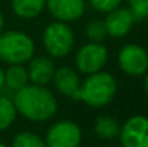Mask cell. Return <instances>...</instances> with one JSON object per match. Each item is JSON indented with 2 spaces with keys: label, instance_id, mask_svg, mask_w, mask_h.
<instances>
[{
  "label": "cell",
  "instance_id": "cell-1",
  "mask_svg": "<svg viewBox=\"0 0 148 147\" xmlns=\"http://www.w3.org/2000/svg\"><path fill=\"white\" fill-rule=\"evenodd\" d=\"M13 98L16 110L32 121L48 120L56 111V99L42 85H26L16 91Z\"/></svg>",
  "mask_w": 148,
  "mask_h": 147
},
{
  "label": "cell",
  "instance_id": "cell-2",
  "mask_svg": "<svg viewBox=\"0 0 148 147\" xmlns=\"http://www.w3.org/2000/svg\"><path fill=\"white\" fill-rule=\"evenodd\" d=\"M116 84L112 75L106 72L91 74L73 94V99H81L91 107H103L115 95Z\"/></svg>",
  "mask_w": 148,
  "mask_h": 147
},
{
  "label": "cell",
  "instance_id": "cell-3",
  "mask_svg": "<svg viewBox=\"0 0 148 147\" xmlns=\"http://www.w3.org/2000/svg\"><path fill=\"white\" fill-rule=\"evenodd\" d=\"M33 41L22 32L12 30L0 35V59L7 63L19 65L26 62L33 55Z\"/></svg>",
  "mask_w": 148,
  "mask_h": 147
},
{
  "label": "cell",
  "instance_id": "cell-4",
  "mask_svg": "<svg viewBox=\"0 0 148 147\" xmlns=\"http://www.w3.org/2000/svg\"><path fill=\"white\" fill-rule=\"evenodd\" d=\"M45 48L53 58L65 56L73 46V33L71 28L62 22L52 23L46 28L43 35Z\"/></svg>",
  "mask_w": 148,
  "mask_h": 147
},
{
  "label": "cell",
  "instance_id": "cell-5",
  "mask_svg": "<svg viewBox=\"0 0 148 147\" xmlns=\"http://www.w3.org/2000/svg\"><path fill=\"white\" fill-rule=\"evenodd\" d=\"M81 143V130L72 121H59L53 124L46 134L48 147H78Z\"/></svg>",
  "mask_w": 148,
  "mask_h": 147
},
{
  "label": "cell",
  "instance_id": "cell-6",
  "mask_svg": "<svg viewBox=\"0 0 148 147\" xmlns=\"http://www.w3.org/2000/svg\"><path fill=\"white\" fill-rule=\"evenodd\" d=\"M118 63L121 69L132 77L143 75L148 69V53L140 45H127L118 55Z\"/></svg>",
  "mask_w": 148,
  "mask_h": 147
},
{
  "label": "cell",
  "instance_id": "cell-7",
  "mask_svg": "<svg viewBox=\"0 0 148 147\" xmlns=\"http://www.w3.org/2000/svg\"><path fill=\"white\" fill-rule=\"evenodd\" d=\"M108 58V52L103 45H99L98 42H92L88 45H84L76 53V66L81 72L85 74H95L105 65Z\"/></svg>",
  "mask_w": 148,
  "mask_h": 147
},
{
  "label": "cell",
  "instance_id": "cell-8",
  "mask_svg": "<svg viewBox=\"0 0 148 147\" xmlns=\"http://www.w3.org/2000/svg\"><path fill=\"white\" fill-rule=\"evenodd\" d=\"M119 136L124 147H148V118L143 115L130 118Z\"/></svg>",
  "mask_w": 148,
  "mask_h": 147
},
{
  "label": "cell",
  "instance_id": "cell-9",
  "mask_svg": "<svg viewBox=\"0 0 148 147\" xmlns=\"http://www.w3.org/2000/svg\"><path fill=\"white\" fill-rule=\"evenodd\" d=\"M134 22H135V19L130 9L116 7L109 12V14L105 20L106 32H108V35H111L114 38H122L131 30Z\"/></svg>",
  "mask_w": 148,
  "mask_h": 147
},
{
  "label": "cell",
  "instance_id": "cell-10",
  "mask_svg": "<svg viewBox=\"0 0 148 147\" xmlns=\"http://www.w3.org/2000/svg\"><path fill=\"white\" fill-rule=\"evenodd\" d=\"M46 4L50 14L62 22L76 20L85 9L84 0H46Z\"/></svg>",
  "mask_w": 148,
  "mask_h": 147
},
{
  "label": "cell",
  "instance_id": "cell-11",
  "mask_svg": "<svg viewBox=\"0 0 148 147\" xmlns=\"http://www.w3.org/2000/svg\"><path fill=\"white\" fill-rule=\"evenodd\" d=\"M53 82H55L56 90L60 94L68 95V97H73V94L81 87L79 85V77H78V74L73 69L68 68V66H62V68H59V69L55 71V74H53Z\"/></svg>",
  "mask_w": 148,
  "mask_h": 147
},
{
  "label": "cell",
  "instance_id": "cell-12",
  "mask_svg": "<svg viewBox=\"0 0 148 147\" xmlns=\"http://www.w3.org/2000/svg\"><path fill=\"white\" fill-rule=\"evenodd\" d=\"M27 74L33 84L45 85L53 78V74H55L53 62L46 56H38L30 62V69Z\"/></svg>",
  "mask_w": 148,
  "mask_h": 147
},
{
  "label": "cell",
  "instance_id": "cell-13",
  "mask_svg": "<svg viewBox=\"0 0 148 147\" xmlns=\"http://www.w3.org/2000/svg\"><path fill=\"white\" fill-rule=\"evenodd\" d=\"M29 81V74L25 68L19 65H12L7 72H4V85L12 91H19L20 88L26 87Z\"/></svg>",
  "mask_w": 148,
  "mask_h": 147
},
{
  "label": "cell",
  "instance_id": "cell-14",
  "mask_svg": "<svg viewBox=\"0 0 148 147\" xmlns=\"http://www.w3.org/2000/svg\"><path fill=\"white\" fill-rule=\"evenodd\" d=\"M46 0H13L12 6L17 16L30 19V17L38 16L42 12Z\"/></svg>",
  "mask_w": 148,
  "mask_h": 147
},
{
  "label": "cell",
  "instance_id": "cell-15",
  "mask_svg": "<svg viewBox=\"0 0 148 147\" xmlns=\"http://www.w3.org/2000/svg\"><path fill=\"white\" fill-rule=\"evenodd\" d=\"M121 127L119 123L112 117H99L95 121V133L101 139H114L119 134Z\"/></svg>",
  "mask_w": 148,
  "mask_h": 147
},
{
  "label": "cell",
  "instance_id": "cell-16",
  "mask_svg": "<svg viewBox=\"0 0 148 147\" xmlns=\"http://www.w3.org/2000/svg\"><path fill=\"white\" fill-rule=\"evenodd\" d=\"M16 117V107L13 101L7 97L0 95V131L6 130Z\"/></svg>",
  "mask_w": 148,
  "mask_h": 147
},
{
  "label": "cell",
  "instance_id": "cell-17",
  "mask_svg": "<svg viewBox=\"0 0 148 147\" xmlns=\"http://www.w3.org/2000/svg\"><path fill=\"white\" fill-rule=\"evenodd\" d=\"M85 32H86V36L92 41V42H102L105 39V36L108 35L106 32V26H105V22L102 20H92L86 25L85 28Z\"/></svg>",
  "mask_w": 148,
  "mask_h": 147
},
{
  "label": "cell",
  "instance_id": "cell-18",
  "mask_svg": "<svg viewBox=\"0 0 148 147\" xmlns=\"http://www.w3.org/2000/svg\"><path fill=\"white\" fill-rule=\"evenodd\" d=\"M13 147H46V144L39 136L26 131L16 136L13 141Z\"/></svg>",
  "mask_w": 148,
  "mask_h": 147
},
{
  "label": "cell",
  "instance_id": "cell-19",
  "mask_svg": "<svg viewBox=\"0 0 148 147\" xmlns=\"http://www.w3.org/2000/svg\"><path fill=\"white\" fill-rule=\"evenodd\" d=\"M130 10L135 22L148 19V0H130Z\"/></svg>",
  "mask_w": 148,
  "mask_h": 147
},
{
  "label": "cell",
  "instance_id": "cell-20",
  "mask_svg": "<svg viewBox=\"0 0 148 147\" xmlns=\"http://www.w3.org/2000/svg\"><path fill=\"white\" fill-rule=\"evenodd\" d=\"M122 0H91V4L99 12H111L119 7Z\"/></svg>",
  "mask_w": 148,
  "mask_h": 147
},
{
  "label": "cell",
  "instance_id": "cell-21",
  "mask_svg": "<svg viewBox=\"0 0 148 147\" xmlns=\"http://www.w3.org/2000/svg\"><path fill=\"white\" fill-rule=\"evenodd\" d=\"M4 85V72H3V69L0 68V88Z\"/></svg>",
  "mask_w": 148,
  "mask_h": 147
},
{
  "label": "cell",
  "instance_id": "cell-22",
  "mask_svg": "<svg viewBox=\"0 0 148 147\" xmlns=\"http://www.w3.org/2000/svg\"><path fill=\"white\" fill-rule=\"evenodd\" d=\"M144 87H145V91L148 92V74H147V77H145V81H144Z\"/></svg>",
  "mask_w": 148,
  "mask_h": 147
},
{
  "label": "cell",
  "instance_id": "cell-23",
  "mask_svg": "<svg viewBox=\"0 0 148 147\" xmlns=\"http://www.w3.org/2000/svg\"><path fill=\"white\" fill-rule=\"evenodd\" d=\"M3 25H4V22H3V16H1V13H0V32H1V29H3Z\"/></svg>",
  "mask_w": 148,
  "mask_h": 147
},
{
  "label": "cell",
  "instance_id": "cell-24",
  "mask_svg": "<svg viewBox=\"0 0 148 147\" xmlns=\"http://www.w3.org/2000/svg\"><path fill=\"white\" fill-rule=\"evenodd\" d=\"M0 147H6V146H4V144H0Z\"/></svg>",
  "mask_w": 148,
  "mask_h": 147
}]
</instances>
